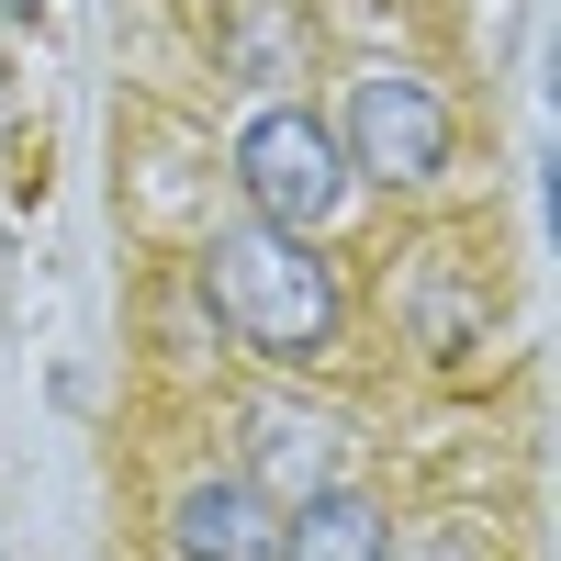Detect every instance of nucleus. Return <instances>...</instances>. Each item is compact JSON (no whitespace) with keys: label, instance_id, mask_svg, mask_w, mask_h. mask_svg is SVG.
I'll list each match as a JSON object with an SVG mask.
<instances>
[{"label":"nucleus","instance_id":"f257e3e1","mask_svg":"<svg viewBox=\"0 0 561 561\" xmlns=\"http://www.w3.org/2000/svg\"><path fill=\"white\" fill-rule=\"evenodd\" d=\"M203 304H214V325L248 359H280V370L337 359V325H348V293H337V270L314 259V237H280L259 214L203 237Z\"/></svg>","mask_w":561,"mask_h":561},{"label":"nucleus","instance_id":"f03ea898","mask_svg":"<svg viewBox=\"0 0 561 561\" xmlns=\"http://www.w3.org/2000/svg\"><path fill=\"white\" fill-rule=\"evenodd\" d=\"M237 192H248L259 225H280V237H314V225H337V203H348L337 124H314L304 102L248 113V135H237Z\"/></svg>","mask_w":561,"mask_h":561},{"label":"nucleus","instance_id":"7ed1b4c3","mask_svg":"<svg viewBox=\"0 0 561 561\" xmlns=\"http://www.w3.org/2000/svg\"><path fill=\"white\" fill-rule=\"evenodd\" d=\"M337 158L348 180H382V192H427L449 169V102L415 68H359L348 113H337Z\"/></svg>","mask_w":561,"mask_h":561},{"label":"nucleus","instance_id":"20e7f679","mask_svg":"<svg viewBox=\"0 0 561 561\" xmlns=\"http://www.w3.org/2000/svg\"><path fill=\"white\" fill-rule=\"evenodd\" d=\"M169 561H280V505L237 472L214 483H180L169 505Z\"/></svg>","mask_w":561,"mask_h":561},{"label":"nucleus","instance_id":"39448f33","mask_svg":"<svg viewBox=\"0 0 561 561\" xmlns=\"http://www.w3.org/2000/svg\"><path fill=\"white\" fill-rule=\"evenodd\" d=\"M404 325L438 370H472L483 348V280L460 270V248H415V280H404Z\"/></svg>","mask_w":561,"mask_h":561},{"label":"nucleus","instance_id":"423d86ee","mask_svg":"<svg viewBox=\"0 0 561 561\" xmlns=\"http://www.w3.org/2000/svg\"><path fill=\"white\" fill-rule=\"evenodd\" d=\"M248 460H259V494L270 505H304V494H325L337 483V415H304V404H259V438H248Z\"/></svg>","mask_w":561,"mask_h":561},{"label":"nucleus","instance_id":"0eeeda50","mask_svg":"<svg viewBox=\"0 0 561 561\" xmlns=\"http://www.w3.org/2000/svg\"><path fill=\"white\" fill-rule=\"evenodd\" d=\"M280 561H393V517L348 483H325L304 505H280Z\"/></svg>","mask_w":561,"mask_h":561},{"label":"nucleus","instance_id":"6e6552de","mask_svg":"<svg viewBox=\"0 0 561 561\" xmlns=\"http://www.w3.org/2000/svg\"><path fill=\"white\" fill-rule=\"evenodd\" d=\"M12 12H34V0H12Z\"/></svg>","mask_w":561,"mask_h":561}]
</instances>
